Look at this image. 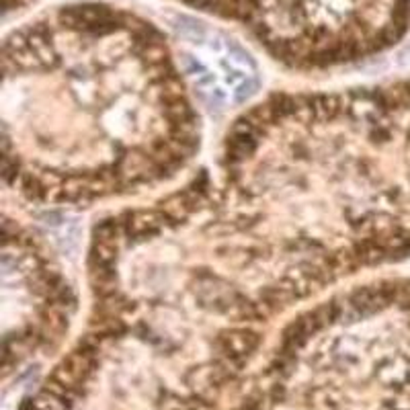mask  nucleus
I'll list each match as a JSON object with an SVG mask.
<instances>
[{
  "mask_svg": "<svg viewBox=\"0 0 410 410\" xmlns=\"http://www.w3.org/2000/svg\"><path fill=\"white\" fill-rule=\"evenodd\" d=\"M68 289L46 259L21 234L4 245V320L16 328L4 334V374L41 344L60 339L68 327Z\"/></svg>",
  "mask_w": 410,
  "mask_h": 410,
  "instance_id": "obj_2",
  "label": "nucleus"
},
{
  "mask_svg": "<svg viewBox=\"0 0 410 410\" xmlns=\"http://www.w3.org/2000/svg\"><path fill=\"white\" fill-rule=\"evenodd\" d=\"M4 53L6 179L29 195L95 199L173 175L195 150V117L163 53L135 74L113 60L70 62L49 23L13 33Z\"/></svg>",
  "mask_w": 410,
  "mask_h": 410,
  "instance_id": "obj_1",
  "label": "nucleus"
}]
</instances>
